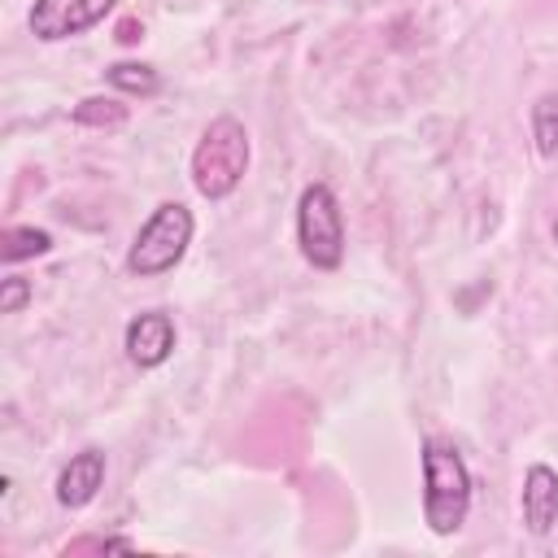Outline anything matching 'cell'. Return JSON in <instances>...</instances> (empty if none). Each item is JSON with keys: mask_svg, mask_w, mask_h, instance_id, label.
Masks as SVG:
<instances>
[{"mask_svg": "<svg viewBox=\"0 0 558 558\" xmlns=\"http://www.w3.org/2000/svg\"><path fill=\"white\" fill-rule=\"evenodd\" d=\"M100 484H105V453L100 449H78L65 462V471L57 475V501L65 510H83L100 493Z\"/></svg>", "mask_w": 558, "mask_h": 558, "instance_id": "ba28073f", "label": "cell"}, {"mask_svg": "<svg viewBox=\"0 0 558 558\" xmlns=\"http://www.w3.org/2000/svg\"><path fill=\"white\" fill-rule=\"evenodd\" d=\"M26 301H31V283L22 275H4V283H0V314H17Z\"/></svg>", "mask_w": 558, "mask_h": 558, "instance_id": "4fadbf2b", "label": "cell"}, {"mask_svg": "<svg viewBox=\"0 0 558 558\" xmlns=\"http://www.w3.org/2000/svg\"><path fill=\"white\" fill-rule=\"evenodd\" d=\"M296 244L314 270H336L344 262V214L327 183H310L296 201Z\"/></svg>", "mask_w": 558, "mask_h": 558, "instance_id": "277c9868", "label": "cell"}, {"mask_svg": "<svg viewBox=\"0 0 558 558\" xmlns=\"http://www.w3.org/2000/svg\"><path fill=\"white\" fill-rule=\"evenodd\" d=\"M532 140L541 157H558V92H545L532 105Z\"/></svg>", "mask_w": 558, "mask_h": 558, "instance_id": "8fae6325", "label": "cell"}, {"mask_svg": "<svg viewBox=\"0 0 558 558\" xmlns=\"http://www.w3.org/2000/svg\"><path fill=\"white\" fill-rule=\"evenodd\" d=\"M471 514V471L458 445L423 440V519L436 536H453Z\"/></svg>", "mask_w": 558, "mask_h": 558, "instance_id": "6da1fadb", "label": "cell"}, {"mask_svg": "<svg viewBox=\"0 0 558 558\" xmlns=\"http://www.w3.org/2000/svg\"><path fill=\"white\" fill-rule=\"evenodd\" d=\"M192 227H196V222H192V209H187V205L161 201V205L148 214V222L135 231V240H131V248H126V270L140 275V279H157V275L174 270L179 257H183L187 244H192Z\"/></svg>", "mask_w": 558, "mask_h": 558, "instance_id": "3957f363", "label": "cell"}, {"mask_svg": "<svg viewBox=\"0 0 558 558\" xmlns=\"http://www.w3.org/2000/svg\"><path fill=\"white\" fill-rule=\"evenodd\" d=\"M554 244H558V222H554Z\"/></svg>", "mask_w": 558, "mask_h": 558, "instance_id": "9a60e30c", "label": "cell"}, {"mask_svg": "<svg viewBox=\"0 0 558 558\" xmlns=\"http://www.w3.org/2000/svg\"><path fill=\"white\" fill-rule=\"evenodd\" d=\"M74 122L78 126H122L126 122V105L118 96H87L74 105Z\"/></svg>", "mask_w": 558, "mask_h": 558, "instance_id": "7c38bea8", "label": "cell"}, {"mask_svg": "<svg viewBox=\"0 0 558 558\" xmlns=\"http://www.w3.org/2000/svg\"><path fill=\"white\" fill-rule=\"evenodd\" d=\"M118 0H35L31 9V35L44 44L57 39H74L83 31H92L96 22H105L113 13Z\"/></svg>", "mask_w": 558, "mask_h": 558, "instance_id": "5b68a950", "label": "cell"}, {"mask_svg": "<svg viewBox=\"0 0 558 558\" xmlns=\"http://www.w3.org/2000/svg\"><path fill=\"white\" fill-rule=\"evenodd\" d=\"M174 353V318L161 314V310H144L126 323V357L140 366V371H153L161 366L166 357Z\"/></svg>", "mask_w": 558, "mask_h": 558, "instance_id": "8992f818", "label": "cell"}, {"mask_svg": "<svg viewBox=\"0 0 558 558\" xmlns=\"http://www.w3.org/2000/svg\"><path fill=\"white\" fill-rule=\"evenodd\" d=\"M558 523V471L532 462L523 475V527L532 536H549Z\"/></svg>", "mask_w": 558, "mask_h": 558, "instance_id": "52a82bcc", "label": "cell"}, {"mask_svg": "<svg viewBox=\"0 0 558 558\" xmlns=\"http://www.w3.org/2000/svg\"><path fill=\"white\" fill-rule=\"evenodd\" d=\"M140 35H144V31H140V22H135V17H126V22L118 26V39H122V44H135Z\"/></svg>", "mask_w": 558, "mask_h": 558, "instance_id": "5bb4252c", "label": "cell"}, {"mask_svg": "<svg viewBox=\"0 0 558 558\" xmlns=\"http://www.w3.org/2000/svg\"><path fill=\"white\" fill-rule=\"evenodd\" d=\"M248 170V131L240 118L231 113H218L201 140H196V153H192V187L205 196V201H227L240 179Z\"/></svg>", "mask_w": 558, "mask_h": 558, "instance_id": "7a4b0ae2", "label": "cell"}, {"mask_svg": "<svg viewBox=\"0 0 558 558\" xmlns=\"http://www.w3.org/2000/svg\"><path fill=\"white\" fill-rule=\"evenodd\" d=\"M52 248V235L39 231V227H9L0 235V257L13 266V262H26V257H39Z\"/></svg>", "mask_w": 558, "mask_h": 558, "instance_id": "30bf717a", "label": "cell"}, {"mask_svg": "<svg viewBox=\"0 0 558 558\" xmlns=\"http://www.w3.org/2000/svg\"><path fill=\"white\" fill-rule=\"evenodd\" d=\"M105 78H109L113 92H126V96H153L161 87L157 70L153 65H140V61H118V65L105 70Z\"/></svg>", "mask_w": 558, "mask_h": 558, "instance_id": "9c48e42d", "label": "cell"}]
</instances>
